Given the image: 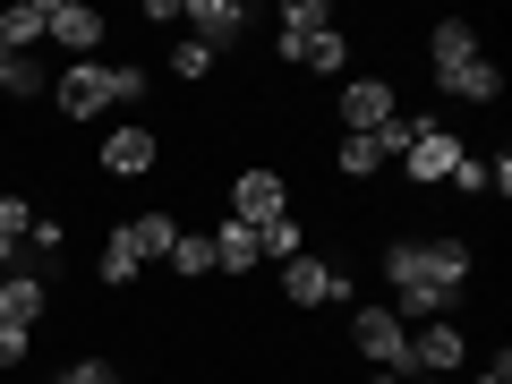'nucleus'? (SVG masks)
Wrapping results in <instances>:
<instances>
[{"mask_svg":"<svg viewBox=\"0 0 512 384\" xmlns=\"http://www.w3.org/2000/svg\"><path fill=\"white\" fill-rule=\"evenodd\" d=\"M444 188H461V197H487V163H478V154H461V163H453V180H444Z\"/></svg>","mask_w":512,"mask_h":384,"instance_id":"obj_26","label":"nucleus"},{"mask_svg":"<svg viewBox=\"0 0 512 384\" xmlns=\"http://www.w3.org/2000/svg\"><path fill=\"white\" fill-rule=\"evenodd\" d=\"M26 231H35V205H26L18 188H0V274H9V265H18Z\"/></svg>","mask_w":512,"mask_h":384,"instance_id":"obj_17","label":"nucleus"},{"mask_svg":"<svg viewBox=\"0 0 512 384\" xmlns=\"http://www.w3.org/2000/svg\"><path fill=\"white\" fill-rule=\"evenodd\" d=\"M333 171H342V180H376V171H384L376 137H342V146H333Z\"/></svg>","mask_w":512,"mask_h":384,"instance_id":"obj_22","label":"nucleus"},{"mask_svg":"<svg viewBox=\"0 0 512 384\" xmlns=\"http://www.w3.org/2000/svg\"><path fill=\"white\" fill-rule=\"evenodd\" d=\"M436 94H453V103H504V69L487 52H470L453 69H436Z\"/></svg>","mask_w":512,"mask_h":384,"instance_id":"obj_12","label":"nucleus"},{"mask_svg":"<svg viewBox=\"0 0 512 384\" xmlns=\"http://www.w3.org/2000/svg\"><path fill=\"white\" fill-rule=\"evenodd\" d=\"M470 52H478V26H461V18L427 26V69H453V60H470Z\"/></svg>","mask_w":512,"mask_h":384,"instance_id":"obj_18","label":"nucleus"},{"mask_svg":"<svg viewBox=\"0 0 512 384\" xmlns=\"http://www.w3.org/2000/svg\"><path fill=\"white\" fill-rule=\"evenodd\" d=\"M52 384H120V376H111V359H69Z\"/></svg>","mask_w":512,"mask_h":384,"instance_id":"obj_25","label":"nucleus"},{"mask_svg":"<svg viewBox=\"0 0 512 384\" xmlns=\"http://www.w3.org/2000/svg\"><path fill=\"white\" fill-rule=\"evenodd\" d=\"M9 69H18V60H9V52H0V94H9Z\"/></svg>","mask_w":512,"mask_h":384,"instance_id":"obj_29","label":"nucleus"},{"mask_svg":"<svg viewBox=\"0 0 512 384\" xmlns=\"http://www.w3.org/2000/svg\"><path fill=\"white\" fill-rule=\"evenodd\" d=\"M461 359H470V333H461L453 316H427V325H410V376H453Z\"/></svg>","mask_w":512,"mask_h":384,"instance_id":"obj_5","label":"nucleus"},{"mask_svg":"<svg viewBox=\"0 0 512 384\" xmlns=\"http://www.w3.org/2000/svg\"><path fill=\"white\" fill-rule=\"evenodd\" d=\"M282 69L342 77V69H350V35H342V26H325V35H308V43H282Z\"/></svg>","mask_w":512,"mask_h":384,"instance_id":"obj_14","label":"nucleus"},{"mask_svg":"<svg viewBox=\"0 0 512 384\" xmlns=\"http://www.w3.org/2000/svg\"><path fill=\"white\" fill-rule=\"evenodd\" d=\"M43 18H52V0H9V9H0V52H9V60H35Z\"/></svg>","mask_w":512,"mask_h":384,"instance_id":"obj_15","label":"nucleus"},{"mask_svg":"<svg viewBox=\"0 0 512 384\" xmlns=\"http://www.w3.org/2000/svg\"><path fill=\"white\" fill-rule=\"evenodd\" d=\"M26 350H35V333H26V325H0V367H26Z\"/></svg>","mask_w":512,"mask_h":384,"instance_id":"obj_27","label":"nucleus"},{"mask_svg":"<svg viewBox=\"0 0 512 384\" xmlns=\"http://www.w3.org/2000/svg\"><path fill=\"white\" fill-rule=\"evenodd\" d=\"M137 94H146V69H128V60H69V69L52 77L60 120H103V111L137 103Z\"/></svg>","mask_w":512,"mask_h":384,"instance_id":"obj_1","label":"nucleus"},{"mask_svg":"<svg viewBox=\"0 0 512 384\" xmlns=\"http://www.w3.org/2000/svg\"><path fill=\"white\" fill-rule=\"evenodd\" d=\"M419 128H427V120H419V111H393V120H384V128H376V154H384V163H402V154H410V146H419Z\"/></svg>","mask_w":512,"mask_h":384,"instance_id":"obj_23","label":"nucleus"},{"mask_svg":"<svg viewBox=\"0 0 512 384\" xmlns=\"http://www.w3.org/2000/svg\"><path fill=\"white\" fill-rule=\"evenodd\" d=\"M154 256H146V231H137V214L128 222H111V239H103V256H94V282H103V291H128V282L146 274Z\"/></svg>","mask_w":512,"mask_h":384,"instance_id":"obj_6","label":"nucleus"},{"mask_svg":"<svg viewBox=\"0 0 512 384\" xmlns=\"http://www.w3.org/2000/svg\"><path fill=\"white\" fill-rule=\"evenodd\" d=\"M274 274H282L274 299H291V308H333V299H359V282H350L342 265H325V256H308V248H299L291 265H274Z\"/></svg>","mask_w":512,"mask_h":384,"instance_id":"obj_3","label":"nucleus"},{"mask_svg":"<svg viewBox=\"0 0 512 384\" xmlns=\"http://www.w3.org/2000/svg\"><path fill=\"white\" fill-rule=\"evenodd\" d=\"M402 384H453V376H402Z\"/></svg>","mask_w":512,"mask_h":384,"instance_id":"obj_30","label":"nucleus"},{"mask_svg":"<svg viewBox=\"0 0 512 384\" xmlns=\"http://www.w3.org/2000/svg\"><path fill=\"white\" fill-rule=\"evenodd\" d=\"M43 35H52L60 52L94 60V43H103L111 26H103V9H94V0H52V18H43Z\"/></svg>","mask_w":512,"mask_h":384,"instance_id":"obj_11","label":"nucleus"},{"mask_svg":"<svg viewBox=\"0 0 512 384\" xmlns=\"http://www.w3.org/2000/svg\"><path fill=\"white\" fill-rule=\"evenodd\" d=\"M393 111H402V94L384 86V77H350L342 86V137H376Z\"/></svg>","mask_w":512,"mask_h":384,"instance_id":"obj_8","label":"nucleus"},{"mask_svg":"<svg viewBox=\"0 0 512 384\" xmlns=\"http://www.w3.org/2000/svg\"><path fill=\"white\" fill-rule=\"evenodd\" d=\"M299 248H308V231H299V214H274V222H256V256H265V265H291Z\"/></svg>","mask_w":512,"mask_h":384,"instance_id":"obj_20","label":"nucleus"},{"mask_svg":"<svg viewBox=\"0 0 512 384\" xmlns=\"http://www.w3.org/2000/svg\"><path fill=\"white\" fill-rule=\"evenodd\" d=\"M325 26H333V0H282V35H274V52H282V43L325 35Z\"/></svg>","mask_w":512,"mask_h":384,"instance_id":"obj_19","label":"nucleus"},{"mask_svg":"<svg viewBox=\"0 0 512 384\" xmlns=\"http://www.w3.org/2000/svg\"><path fill=\"white\" fill-rule=\"evenodd\" d=\"M154 163H163V137H154L146 120H128V128L103 137V171H111V180H146Z\"/></svg>","mask_w":512,"mask_h":384,"instance_id":"obj_10","label":"nucleus"},{"mask_svg":"<svg viewBox=\"0 0 512 384\" xmlns=\"http://www.w3.org/2000/svg\"><path fill=\"white\" fill-rule=\"evenodd\" d=\"M171 77H180V86H205V77H214V52H205V43H171Z\"/></svg>","mask_w":512,"mask_h":384,"instance_id":"obj_24","label":"nucleus"},{"mask_svg":"<svg viewBox=\"0 0 512 384\" xmlns=\"http://www.w3.org/2000/svg\"><path fill=\"white\" fill-rule=\"evenodd\" d=\"M180 26H197L188 43H205V52H231L239 26H248V9H239V0H188V18H180Z\"/></svg>","mask_w":512,"mask_h":384,"instance_id":"obj_13","label":"nucleus"},{"mask_svg":"<svg viewBox=\"0 0 512 384\" xmlns=\"http://www.w3.org/2000/svg\"><path fill=\"white\" fill-rule=\"evenodd\" d=\"M43 308H52V274H43V265H9V274H0V325L35 333Z\"/></svg>","mask_w":512,"mask_h":384,"instance_id":"obj_7","label":"nucleus"},{"mask_svg":"<svg viewBox=\"0 0 512 384\" xmlns=\"http://www.w3.org/2000/svg\"><path fill=\"white\" fill-rule=\"evenodd\" d=\"M163 265H171L180 282H205V274H214V231H180V239H171V256H163Z\"/></svg>","mask_w":512,"mask_h":384,"instance_id":"obj_21","label":"nucleus"},{"mask_svg":"<svg viewBox=\"0 0 512 384\" xmlns=\"http://www.w3.org/2000/svg\"><path fill=\"white\" fill-rule=\"evenodd\" d=\"M470 384H512V350H495V359H487V367H478V376H470Z\"/></svg>","mask_w":512,"mask_h":384,"instance_id":"obj_28","label":"nucleus"},{"mask_svg":"<svg viewBox=\"0 0 512 384\" xmlns=\"http://www.w3.org/2000/svg\"><path fill=\"white\" fill-rule=\"evenodd\" d=\"M274 214H291V180H282L274 163H248L231 180V222H248V231H256V222H274Z\"/></svg>","mask_w":512,"mask_h":384,"instance_id":"obj_4","label":"nucleus"},{"mask_svg":"<svg viewBox=\"0 0 512 384\" xmlns=\"http://www.w3.org/2000/svg\"><path fill=\"white\" fill-rule=\"evenodd\" d=\"M461 154H470V146H461L453 128H444V120H427V128H419V146L402 154V171H410L419 188H444V180H453V163H461Z\"/></svg>","mask_w":512,"mask_h":384,"instance_id":"obj_9","label":"nucleus"},{"mask_svg":"<svg viewBox=\"0 0 512 384\" xmlns=\"http://www.w3.org/2000/svg\"><path fill=\"white\" fill-rule=\"evenodd\" d=\"M350 350H359L376 376H410V325L384 308V299H367V308L350 316Z\"/></svg>","mask_w":512,"mask_h":384,"instance_id":"obj_2","label":"nucleus"},{"mask_svg":"<svg viewBox=\"0 0 512 384\" xmlns=\"http://www.w3.org/2000/svg\"><path fill=\"white\" fill-rule=\"evenodd\" d=\"M256 265H265V256H256V231L248 222H222L214 231V274H256Z\"/></svg>","mask_w":512,"mask_h":384,"instance_id":"obj_16","label":"nucleus"}]
</instances>
